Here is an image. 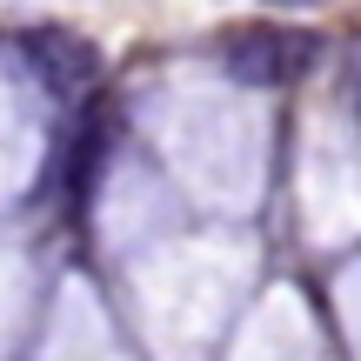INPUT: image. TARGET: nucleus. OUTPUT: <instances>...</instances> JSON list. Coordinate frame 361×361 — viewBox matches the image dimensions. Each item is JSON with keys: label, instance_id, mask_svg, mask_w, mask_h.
Returning <instances> with one entry per match:
<instances>
[{"label": "nucleus", "instance_id": "1", "mask_svg": "<svg viewBox=\"0 0 361 361\" xmlns=\"http://www.w3.org/2000/svg\"><path fill=\"white\" fill-rule=\"evenodd\" d=\"M308 61H314V40L288 34V27H241V34L228 40V74L255 80V87H281V80H295Z\"/></svg>", "mask_w": 361, "mask_h": 361}]
</instances>
